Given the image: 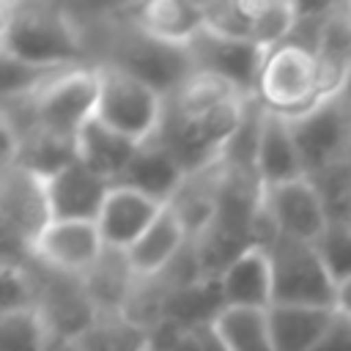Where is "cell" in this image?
Here are the masks:
<instances>
[{"label": "cell", "instance_id": "12", "mask_svg": "<svg viewBox=\"0 0 351 351\" xmlns=\"http://www.w3.org/2000/svg\"><path fill=\"white\" fill-rule=\"evenodd\" d=\"M162 208H165V203H159L137 189L112 184V189L107 192L104 206L99 211V219H96L104 247L129 252L140 241V236L156 222Z\"/></svg>", "mask_w": 351, "mask_h": 351}, {"label": "cell", "instance_id": "26", "mask_svg": "<svg viewBox=\"0 0 351 351\" xmlns=\"http://www.w3.org/2000/svg\"><path fill=\"white\" fill-rule=\"evenodd\" d=\"M82 282H85V291L99 310H118L121 313L126 304V296L134 285V271L129 266L126 252L104 247V255L82 277Z\"/></svg>", "mask_w": 351, "mask_h": 351}, {"label": "cell", "instance_id": "23", "mask_svg": "<svg viewBox=\"0 0 351 351\" xmlns=\"http://www.w3.org/2000/svg\"><path fill=\"white\" fill-rule=\"evenodd\" d=\"M222 181H225V167H222V162H219V165H211V167H206V170L189 173V176L184 178L181 189L176 192V197L167 203V206L181 217V222L186 225L189 239L200 236L203 228L211 222V217H214V211H217V203H219Z\"/></svg>", "mask_w": 351, "mask_h": 351}, {"label": "cell", "instance_id": "21", "mask_svg": "<svg viewBox=\"0 0 351 351\" xmlns=\"http://www.w3.org/2000/svg\"><path fill=\"white\" fill-rule=\"evenodd\" d=\"M337 310L304 304H271L266 310L274 351H313Z\"/></svg>", "mask_w": 351, "mask_h": 351}, {"label": "cell", "instance_id": "8", "mask_svg": "<svg viewBox=\"0 0 351 351\" xmlns=\"http://www.w3.org/2000/svg\"><path fill=\"white\" fill-rule=\"evenodd\" d=\"M291 132L304 165V176H313L329 165L348 159L351 154V107L343 96H329L310 112L291 118Z\"/></svg>", "mask_w": 351, "mask_h": 351}, {"label": "cell", "instance_id": "38", "mask_svg": "<svg viewBox=\"0 0 351 351\" xmlns=\"http://www.w3.org/2000/svg\"><path fill=\"white\" fill-rule=\"evenodd\" d=\"M337 310L346 318H351V280L343 282V285H337Z\"/></svg>", "mask_w": 351, "mask_h": 351}, {"label": "cell", "instance_id": "28", "mask_svg": "<svg viewBox=\"0 0 351 351\" xmlns=\"http://www.w3.org/2000/svg\"><path fill=\"white\" fill-rule=\"evenodd\" d=\"M214 329L230 351H274L266 310L225 307L214 321Z\"/></svg>", "mask_w": 351, "mask_h": 351}, {"label": "cell", "instance_id": "35", "mask_svg": "<svg viewBox=\"0 0 351 351\" xmlns=\"http://www.w3.org/2000/svg\"><path fill=\"white\" fill-rule=\"evenodd\" d=\"M313 351H351V318H346L337 310L321 340L313 346Z\"/></svg>", "mask_w": 351, "mask_h": 351}, {"label": "cell", "instance_id": "3", "mask_svg": "<svg viewBox=\"0 0 351 351\" xmlns=\"http://www.w3.org/2000/svg\"><path fill=\"white\" fill-rule=\"evenodd\" d=\"M99 104V69L71 66L55 74L38 93L27 99L3 101V121L25 134L30 129H41L49 134L74 137L96 118Z\"/></svg>", "mask_w": 351, "mask_h": 351}, {"label": "cell", "instance_id": "33", "mask_svg": "<svg viewBox=\"0 0 351 351\" xmlns=\"http://www.w3.org/2000/svg\"><path fill=\"white\" fill-rule=\"evenodd\" d=\"M203 30L230 41H252V0L203 3Z\"/></svg>", "mask_w": 351, "mask_h": 351}, {"label": "cell", "instance_id": "6", "mask_svg": "<svg viewBox=\"0 0 351 351\" xmlns=\"http://www.w3.org/2000/svg\"><path fill=\"white\" fill-rule=\"evenodd\" d=\"M0 219L5 258L27 261L36 241L52 222L47 178L11 165L0 170Z\"/></svg>", "mask_w": 351, "mask_h": 351}, {"label": "cell", "instance_id": "15", "mask_svg": "<svg viewBox=\"0 0 351 351\" xmlns=\"http://www.w3.org/2000/svg\"><path fill=\"white\" fill-rule=\"evenodd\" d=\"M132 25L167 47L186 49L203 33V3L189 0H148L129 5Z\"/></svg>", "mask_w": 351, "mask_h": 351}, {"label": "cell", "instance_id": "30", "mask_svg": "<svg viewBox=\"0 0 351 351\" xmlns=\"http://www.w3.org/2000/svg\"><path fill=\"white\" fill-rule=\"evenodd\" d=\"M299 16V3L288 0H252V44L261 49H274L288 41Z\"/></svg>", "mask_w": 351, "mask_h": 351}, {"label": "cell", "instance_id": "40", "mask_svg": "<svg viewBox=\"0 0 351 351\" xmlns=\"http://www.w3.org/2000/svg\"><path fill=\"white\" fill-rule=\"evenodd\" d=\"M340 96H343V101H346V104L351 107V71H348V77H346V85H343Z\"/></svg>", "mask_w": 351, "mask_h": 351}, {"label": "cell", "instance_id": "39", "mask_svg": "<svg viewBox=\"0 0 351 351\" xmlns=\"http://www.w3.org/2000/svg\"><path fill=\"white\" fill-rule=\"evenodd\" d=\"M167 351H200L197 348V337H195V332H186L176 346H170Z\"/></svg>", "mask_w": 351, "mask_h": 351}, {"label": "cell", "instance_id": "1", "mask_svg": "<svg viewBox=\"0 0 351 351\" xmlns=\"http://www.w3.org/2000/svg\"><path fill=\"white\" fill-rule=\"evenodd\" d=\"M250 99L230 82L195 71L165 99V115L154 140L178 159L186 176L219 165L244 121Z\"/></svg>", "mask_w": 351, "mask_h": 351}, {"label": "cell", "instance_id": "32", "mask_svg": "<svg viewBox=\"0 0 351 351\" xmlns=\"http://www.w3.org/2000/svg\"><path fill=\"white\" fill-rule=\"evenodd\" d=\"M0 282H3V307L0 313H16V310H33L38 304V271L36 263L3 258L0 266Z\"/></svg>", "mask_w": 351, "mask_h": 351}, {"label": "cell", "instance_id": "37", "mask_svg": "<svg viewBox=\"0 0 351 351\" xmlns=\"http://www.w3.org/2000/svg\"><path fill=\"white\" fill-rule=\"evenodd\" d=\"M44 351H85L82 346H80V340H71V337H55V335H49V340H47V348Z\"/></svg>", "mask_w": 351, "mask_h": 351}, {"label": "cell", "instance_id": "7", "mask_svg": "<svg viewBox=\"0 0 351 351\" xmlns=\"http://www.w3.org/2000/svg\"><path fill=\"white\" fill-rule=\"evenodd\" d=\"M96 69H99L96 121H101L104 126L129 137L137 145L148 143L159 132L165 115V96L121 69L112 66H96Z\"/></svg>", "mask_w": 351, "mask_h": 351}, {"label": "cell", "instance_id": "14", "mask_svg": "<svg viewBox=\"0 0 351 351\" xmlns=\"http://www.w3.org/2000/svg\"><path fill=\"white\" fill-rule=\"evenodd\" d=\"M112 189L110 181L88 170L82 162H74L47 178V195L52 206V219L66 222H96L104 206L107 192Z\"/></svg>", "mask_w": 351, "mask_h": 351}, {"label": "cell", "instance_id": "4", "mask_svg": "<svg viewBox=\"0 0 351 351\" xmlns=\"http://www.w3.org/2000/svg\"><path fill=\"white\" fill-rule=\"evenodd\" d=\"M255 99L266 112L288 121L321 104L326 96L321 88V66L315 49L291 38L269 49L258 77Z\"/></svg>", "mask_w": 351, "mask_h": 351}, {"label": "cell", "instance_id": "9", "mask_svg": "<svg viewBox=\"0 0 351 351\" xmlns=\"http://www.w3.org/2000/svg\"><path fill=\"white\" fill-rule=\"evenodd\" d=\"M36 271H38V304H36V310L44 315L49 335L77 340L99 315V307L88 296L82 277L58 274L52 269H44L41 263H36Z\"/></svg>", "mask_w": 351, "mask_h": 351}, {"label": "cell", "instance_id": "20", "mask_svg": "<svg viewBox=\"0 0 351 351\" xmlns=\"http://www.w3.org/2000/svg\"><path fill=\"white\" fill-rule=\"evenodd\" d=\"M315 58L321 66L324 96H337L351 71V11L348 3H332L324 27L315 41Z\"/></svg>", "mask_w": 351, "mask_h": 351}, {"label": "cell", "instance_id": "16", "mask_svg": "<svg viewBox=\"0 0 351 351\" xmlns=\"http://www.w3.org/2000/svg\"><path fill=\"white\" fill-rule=\"evenodd\" d=\"M255 173H258V181L263 184V189L307 178L288 118H280L266 110H263V121H261Z\"/></svg>", "mask_w": 351, "mask_h": 351}, {"label": "cell", "instance_id": "27", "mask_svg": "<svg viewBox=\"0 0 351 351\" xmlns=\"http://www.w3.org/2000/svg\"><path fill=\"white\" fill-rule=\"evenodd\" d=\"M77 340L85 351H148V329L118 310H99L96 321Z\"/></svg>", "mask_w": 351, "mask_h": 351}, {"label": "cell", "instance_id": "41", "mask_svg": "<svg viewBox=\"0 0 351 351\" xmlns=\"http://www.w3.org/2000/svg\"><path fill=\"white\" fill-rule=\"evenodd\" d=\"M348 11H351V3H348Z\"/></svg>", "mask_w": 351, "mask_h": 351}, {"label": "cell", "instance_id": "11", "mask_svg": "<svg viewBox=\"0 0 351 351\" xmlns=\"http://www.w3.org/2000/svg\"><path fill=\"white\" fill-rule=\"evenodd\" d=\"M195 71L214 74L225 82H230L244 96H255L258 77L266 60V49H261L252 41H230L211 33H200L189 47Z\"/></svg>", "mask_w": 351, "mask_h": 351}, {"label": "cell", "instance_id": "17", "mask_svg": "<svg viewBox=\"0 0 351 351\" xmlns=\"http://www.w3.org/2000/svg\"><path fill=\"white\" fill-rule=\"evenodd\" d=\"M184 178H186V170L178 165V159L159 140L151 137L148 143L137 145L129 167L118 178V184L137 189V192L167 206L176 197V192L181 189Z\"/></svg>", "mask_w": 351, "mask_h": 351}, {"label": "cell", "instance_id": "5", "mask_svg": "<svg viewBox=\"0 0 351 351\" xmlns=\"http://www.w3.org/2000/svg\"><path fill=\"white\" fill-rule=\"evenodd\" d=\"M274 304H304L337 310V282L313 241L280 233L269 247Z\"/></svg>", "mask_w": 351, "mask_h": 351}, {"label": "cell", "instance_id": "19", "mask_svg": "<svg viewBox=\"0 0 351 351\" xmlns=\"http://www.w3.org/2000/svg\"><path fill=\"white\" fill-rule=\"evenodd\" d=\"M222 296L228 307H250V310H269L274 304V285H271V261L266 247L244 250L222 274Z\"/></svg>", "mask_w": 351, "mask_h": 351}, {"label": "cell", "instance_id": "22", "mask_svg": "<svg viewBox=\"0 0 351 351\" xmlns=\"http://www.w3.org/2000/svg\"><path fill=\"white\" fill-rule=\"evenodd\" d=\"M134 151H137V143L112 132L96 118L77 134V162H82L88 170H93L110 184H118Z\"/></svg>", "mask_w": 351, "mask_h": 351}, {"label": "cell", "instance_id": "2", "mask_svg": "<svg viewBox=\"0 0 351 351\" xmlns=\"http://www.w3.org/2000/svg\"><path fill=\"white\" fill-rule=\"evenodd\" d=\"M0 52L3 58L41 69L90 63L85 33L71 8L41 0L0 3Z\"/></svg>", "mask_w": 351, "mask_h": 351}, {"label": "cell", "instance_id": "34", "mask_svg": "<svg viewBox=\"0 0 351 351\" xmlns=\"http://www.w3.org/2000/svg\"><path fill=\"white\" fill-rule=\"evenodd\" d=\"M315 250L337 285L351 280V225H329L318 236Z\"/></svg>", "mask_w": 351, "mask_h": 351}, {"label": "cell", "instance_id": "36", "mask_svg": "<svg viewBox=\"0 0 351 351\" xmlns=\"http://www.w3.org/2000/svg\"><path fill=\"white\" fill-rule=\"evenodd\" d=\"M192 332H195V337H197V348H200V351H230V348L225 346V340L219 337V332L214 329V324L197 326V329H192Z\"/></svg>", "mask_w": 351, "mask_h": 351}, {"label": "cell", "instance_id": "42", "mask_svg": "<svg viewBox=\"0 0 351 351\" xmlns=\"http://www.w3.org/2000/svg\"><path fill=\"white\" fill-rule=\"evenodd\" d=\"M348 159H351V154H348Z\"/></svg>", "mask_w": 351, "mask_h": 351}, {"label": "cell", "instance_id": "31", "mask_svg": "<svg viewBox=\"0 0 351 351\" xmlns=\"http://www.w3.org/2000/svg\"><path fill=\"white\" fill-rule=\"evenodd\" d=\"M47 340L49 326L36 307L0 313V351H44Z\"/></svg>", "mask_w": 351, "mask_h": 351}, {"label": "cell", "instance_id": "18", "mask_svg": "<svg viewBox=\"0 0 351 351\" xmlns=\"http://www.w3.org/2000/svg\"><path fill=\"white\" fill-rule=\"evenodd\" d=\"M189 241L192 239H189V230L181 222V217L170 206H165L162 214L156 217V222L126 252L134 277H159L178 261V255L186 250Z\"/></svg>", "mask_w": 351, "mask_h": 351}, {"label": "cell", "instance_id": "13", "mask_svg": "<svg viewBox=\"0 0 351 351\" xmlns=\"http://www.w3.org/2000/svg\"><path fill=\"white\" fill-rule=\"evenodd\" d=\"M263 203L277 225L280 233L302 239V241H318V236L329 228L326 211L307 178L288 181L280 186H269L263 192Z\"/></svg>", "mask_w": 351, "mask_h": 351}, {"label": "cell", "instance_id": "24", "mask_svg": "<svg viewBox=\"0 0 351 351\" xmlns=\"http://www.w3.org/2000/svg\"><path fill=\"white\" fill-rule=\"evenodd\" d=\"M225 296H222V282L219 277H197L192 282H184L170 291L165 302V315L184 329H197L214 324L222 310H225Z\"/></svg>", "mask_w": 351, "mask_h": 351}, {"label": "cell", "instance_id": "43", "mask_svg": "<svg viewBox=\"0 0 351 351\" xmlns=\"http://www.w3.org/2000/svg\"><path fill=\"white\" fill-rule=\"evenodd\" d=\"M348 225H351V222H348Z\"/></svg>", "mask_w": 351, "mask_h": 351}, {"label": "cell", "instance_id": "10", "mask_svg": "<svg viewBox=\"0 0 351 351\" xmlns=\"http://www.w3.org/2000/svg\"><path fill=\"white\" fill-rule=\"evenodd\" d=\"M104 255V241L96 222H66L52 219L36 241L30 258L44 269L69 277H85Z\"/></svg>", "mask_w": 351, "mask_h": 351}, {"label": "cell", "instance_id": "25", "mask_svg": "<svg viewBox=\"0 0 351 351\" xmlns=\"http://www.w3.org/2000/svg\"><path fill=\"white\" fill-rule=\"evenodd\" d=\"M16 137H19V148H16L14 165H19L41 178H52L55 173H60L63 167L77 162V140L74 137L49 134L41 129H30Z\"/></svg>", "mask_w": 351, "mask_h": 351}, {"label": "cell", "instance_id": "29", "mask_svg": "<svg viewBox=\"0 0 351 351\" xmlns=\"http://www.w3.org/2000/svg\"><path fill=\"white\" fill-rule=\"evenodd\" d=\"M307 181L313 184L329 225H348L351 222V159L329 165L307 176Z\"/></svg>", "mask_w": 351, "mask_h": 351}]
</instances>
